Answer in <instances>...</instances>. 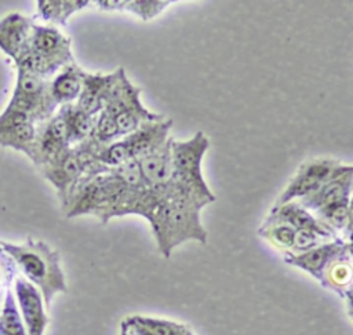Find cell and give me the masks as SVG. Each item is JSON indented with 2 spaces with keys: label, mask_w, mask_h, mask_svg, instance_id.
<instances>
[{
  "label": "cell",
  "mask_w": 353,
  "mask_h": 335,
  "mask_svg": "<svg viewBox=\"0 0 353 335\" xmlns=\"http://www.w3.org/2000/svg\"><path fill=\"white\" fill-rule=\"evenodd\" d=\"M353 193V165L343 164L338 174L327 181L317 192L296 200L302 207L310 212H316L321 208L332 204L349 201Z\"/></svg>",
  "instance_id": "cell-6"
},
{
  "label": "cell",
  "mask_w": 353,
  "mask_h": 335,
  "mask_svg": "<svg viewBox=\"0 0 353 335\" xmlns=\"http://www.w3.org/2000/svg\"><path fill=\"white\" fill-rule=\"evenodd\" d=\"M210 148L207 135L197 131L186 141H171V163H172V197H186L208 205L216 197L208 187L201 164ZM171 197V199H172Z\"/></svg>",
  "instance_id": "cell-2"
},
{
  "label": "cell",
  "mask_w": 353,
  "mask_h": 335,
  "mask_svg": "<svg viewBox=\"0 0 353 335\" xmlns=\"http://www.w3.org/2000/svg\"><path fill=\"white\" fill-rule=\"evenodd\" d=\"M171 4V1H148V0H134V1H125L124 11H130L139 17L143 21H149L156 18L159 14L163 12V10Z\"/></svg>",
  "instance_id": "cell-25"
},
{
  "label": "cell",
  "mask_w": 353,
  "mask_h": 335,
  "mask_svg": "<svg viewBox=\"0 0 353 335\" xmlns=\"http://www.w3.org/2000/svg\"><path fill=\"white\" fill-rule=\"evenodd\" d=\"M343 163L334 159H312L299 165L280 193L274 205L301 200L317 192L327 181L339 172Z\"/></svg>",
  "instance_id": "cell-4"
},
{
  "label": "cell",
  "mask_w": 353,
  "mask_h": 335,
  "mask_svg": "<svg viewBox=\"0 0 353 335\" xmlns=\"http://www.w3.org/2000/svg\"><path fill=\"white\" fill-rule=\"evenodd\" d=\"M353 283V262L347 254L335 259L324 273L323 287L332 290L341 298H343L346 290Z\"/></svg>",
  "instance_id": "cell-17"
},
{
  "label": "cell",
  "mask_w": 353,
  "mask_h": 335,
  "mask_svg": "<svg viewBox=\"0 0 353 335\" xmlns=\"http://www.w3.org/2000/svg\"><path fill=\"white\" fill-rule=\"evenodd\" d=\"M295 229L284 225V223H276V225H266L261 226L258 229V234L268 240L272 245H274L279 250H283L284 252L291 251L294 238H295Z\"/></svg>",
  "instance_id": "cell-22"
},
{
  "label": "cell",
  "mask_w": 353,
  "mask_h": 335,
  "mask_svg": "<svg viewBox=\"0 0 353 335\" xmlns=\"http://www.w3.org/2000/svg\"><path fill=\"white\" fill-rule=\"evenodd\" d=\"M0 245L18 263L26 278L40 288L47 306L57 292H66L58 252L46 243L28 238L21 245L6 241H0Z\"/></svg>",
  "instance_id": "cell-3"
},
{
  "label": "cell",
  "mask_w": 353,
  "mask_h": 335,
  "mask_svg": "<svg viewBox=\"0 0 353 335\" xmlns=\"http://www.w3.org/2000/svg\"><path fill=\"white\" fill-rule=\"evenodd\" d=\"M120 335H131V332L128 331V328L125 327L124 323H121V332H120Z\"/></svg>",
  "instance_id": "cell-28"
},
{
  "label": "cell",
  "mask_w": 353,
  "mask_h": 335,
  "mask_svg": "<svg viewBox=\"0 0 353 335\" xmlns=\"http://www.w3.org/2000/svg\"><path fill=\"white\" fill-rule=\"evenodd\" d=\"M0 335H28L17 309L14 296L10 291L6 294L4 305L0 313Z\"/></svg>",
  "instance_id": "cell-21"
},
{
  "label": "cell",
  "mask_w": 353,
  "mask_h": 335,
  "mask_svg": "<svg viewBox=\"0 0 353 335\" xmlns=\"http://www.w3.org/2000/svg\"><path fill=\"white\" fill-rule=\"evenodd\" d=\"M131 335H194L185 324L148 316H130L124 321Z\"/></svg>",
  "instance_id": "cell-16"
},
{
  "label": "cell",
  "mask_w": 353,
  "mask_h": 335,
  "mask_svg": "<svg viewBox=\"0 0 353 335\" xmlns=\"http://www.w3.org/2000/svg\"><path fill=\"white\" fill-rule=\"evenodd\" d=\"M83 174L79 154L73 150H66L59 159L44 165V176L57 187L63 203L70 199Z\"/></svg>",
  "instance_id": "cell-9"
},
{
  "label": "cell",
  "mask_w": 353,
  "mask_h": 335,
  "mask_svg": "<svg viewBox=\"0 0 353 335\" xmlns=\"http://www.w3.org/2000/svg\"><path fill=\"white\" fill-rule=\"evenodd\" d=\"M88 4L87 0H40L37 1V17L47 22L65 25L73 12Z\"/></svg>",
  "instance_id": "cell-18"
},
{
  "label": "cell",
  "mask_w": 353,
  "mask_h": 335,
  "mask_svg": "<svg viewBox=\"0 0 353 335\" xmlns=\"http://www.w3.org/2000/svg\"><path fill=\"white\" fill-rule=\"evenodd\" d=\"M334 238L325 236V234H321L319 232H314V230H306V229H302V230H296L295 232V238H294V244H292V248L291 254H302V252H306L314 247H319L324 243H328Z\"/></svg>",
  "instance_id": "cell-24"
},
{
  "label": "cell",
  "mask_w": 353,
  "mask_h": 335,
  "mask_svg": "<svg viewBox=\"0 0 353 335\" xmlns=\"http://www.w3.org/2000/svg\"><path fill=\"white\" fill-rule=\"evenodd\" d=\"M116 79V72L112 74H90L85 73L81 92L77 98V108L94 116L103 109L105 98Z\"/></svg>",
  "instance_id": "cell-13"
},
{
  "label": "cell",
  "mask_w": 353,
  "mask_h": 335,
  "mask_svg": "<svg viewBox=\"0 0 353 335\" xmlns=\"http://www.w3.org/2000/svg\"><path fill=\"white\" fill-rule=\"evenodd\" d=\"M85 72H83L77 65H66L51 81L48 87V97L54 105L68 103L79 98Z\"/></svg>",
  "instance_id": "cell-15"
},
{
  "label": "cell",
  "mask_w": 353,
  "mask_h": 335,
  "mask_svg": "<svg viewBox=\"0 0 353 335\" xmlns=\"http://www.w3.org/2000/svg\"><path fill=\"white\" fill-rule=\"evenodd\" d=\"M276 223L288 225L295 230H302V229L314 230L331 238L339 237L332 229H330L327 225L320 222L310 211L302 207L298 201H290L281 205H273V208L266 215L261 226L276 225Z\"/></svg>",
  "instance_id": "cell-8"
},
{
  "label": "cell",
  "mask_w": 353,
  "mask_h": 335,
  "mask_svg": "<svg viewBox=\"0 0 353 335\" xmlns=\"http://www.w3.org/2000/svg\"><path fill=\"white\" fill-rule=\"evenodd\" d=\"M15 294L28 335H44L48 318L43 309V299L37 288L26 278L15 280Z\"/></svg>",
  "instance_id": "cell-10"
},
{
  "label": "cell",
  "mask_w": 353,
  "mask_h": 335,
  "mask_svg": "<svg viewBox=\"0 0 353 335\" xmlns=\"http://www.w3.org/2000/svg\"><path fill=\"white\" fill-rule=\"evenodd\" d=\"M347 244L342 237H336L328 243H324L319 247H314L302 254L284 252V262L295 266L301 270H305L312 277H314L321 285L324 283V273L327 267L339 256L347 254Z\"/></svg>",
  "instance_id": "cell-5"
},
{
  "label": "cell",
  "mask_w": 353,
  "mask_h": 335,
  "mask_svg": "<svg viewBox=\"0 0 353 335\" xmlns=\"http://www.w3.org/2000/svg\"><path fill=\"white\" fill-rule=\"evenodd\" d=\"M205 204L175 196L160 203L153 211L149 223L157 243L159 252L170 258L172 251L190 240L207 243V232L201 223L200 212Z\"/></svg>",
  "instance_id": "cell-1"
},
{
  "label": "cell",
  "mask_w": 353,
  "mask_h": 335,
  "mask_svg": "<svg viewBox=\"0 0 353 335\" xmlns=\"http://www.w3.org/2000/svg\"><path fill=\"white\" fill-rule=\"evenodd\" d=\"M4 280H6V270H4V267H3L1 263H0V284H1Z\"/></svg>",
  "instance_id": "cell-27"
},
{
  "label": "cell",
  "mask_w": 353,
  "mask_h": 335,
  "mask_svg": "<svg viewBox=\"0 0 353 335\" xmlns=\"http://www.w3.org/2000/svg\"><path fill=\"white\" fill-rule=\"evenodd\" d=\"M66 125H68V134H69V142L70 141H84L91 136L94 121L92 116H88L83 110H80L77 106L65 105L62 108Z\"/></svg>",
  "instance_id": "cell-20"
},
{
  "label": "cell",
  "mask_w": 353,
  "mask_h": 335,
  "mask_svg": "<svg viewBox=\"0 0 353 335\" xmlns=\"http://www.w3.org/2000/svg\"><path fill=\"white\" fill-rule=\"evenodd\" d=\"M28 48L39 55L61 59L66 63L72 61L69 37L63 36L54 26L33 25Z\"/></svg>",
  "instance_id": "cell-12"
},
{
  "label": "cell",
  "mask_w": 353,
  "mask_h": 335,
  "mask_svg": "<svg viewBox=\"0 0 353 335\" xmlns=\"http://www.w3.org/2000/svg\"><path fill=\"white\" fill-rule=\"evenodd\" d=\"M36 135H37V131H36L33 123L1 130L0 131V145L12 148L19 152H25L30 157Z\"/></svg>",
  "instance_id": "cell-19"
},
{
  "label": "cell",
  "mask_w": 353,
  "mask_h": 335,
  "mask_svg": "<svg viewBox=\"0 0 353 335\" xmlns=\"http://www.w3.org/2000/svg\"><path fill=\"white\" fill-rule=\"evenodd\" d=\"M32 22L26 17L12 12L0 19V48L14 61L29 47Z\"/></svg>",
  "instance_id": "cell-11"
},
{
  "label": "cell",
  "mask_w": 353,
  "mask_h": 335,
  "mask_svg": "<svg viewBox=\"0 0 353 335\" xmlns=\"http://www.w3.org/2000/svg\"><path fill=\"white\" fill-rule=\"evenodd\" d=\"M117 136H120V134L114 119L105 110H101L97 121L94 123L91 139L98 145H109L114 142Z\"/></svg>",
  "instance_id": "cell-23"
},
{
  "label": "cell",
  "mask_w": 353,
  "mask_h": 335,
  "mask_svg": "<svg viewBox=\"0 0 353 335\" xmlns=\"http://www.w3.org/2000/svg\"><path fill=\"white\" fill-rule=\"evenodd\" d=\"M171 141L157 152L137 160L148 187H165L171 185Z\"/></svg>",
  "instance_id": "cell-14"
},
{
  "label": "cell",
  "mask_w": 353,
  "mask_h": 335,
  "mask_svg": "<svg viewBox=\"0 0 353 335\" xmlns=\"http://www.w3.org/2000/svg\"><path fill=\"white\" fill-rule=\"evenodd\" d=\"M171 125L172 120H164L161 117L145 121L134 132L125 135L124 138L128 143L132 159L139 160L164 148L172 139L170 135Z\"/></svg>",
  "instance_id": "cell-7"
},
{
  "label": "cell",
  "mask_w": 353,
  "mask_h": 335,
  "mask_svg": "<svg viewBox=\"0 0 353 335\" xmlns=\"http://www.w3.org/2000/svg\"><path fill=\"white\" fill-rule=\"evenodd\" d=\"M342 238L346 241L347 245L353 244V193L350 196V201H349V211H347V226L346 230L342 236Z\"/></svg>",
  "instance_id": "cell-26"
}]
</instances>
